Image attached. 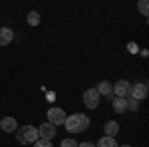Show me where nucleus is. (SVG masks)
Masks as SVG:
<instances>
[{"label":"nucleus","mask_w":149,"mask_h":147,"mask_svg":"<svg viewBox=\"0 0 149 147\" xmlns=\"http://www.w3.org/2000/svg\"><path fill=\"white\" fill-rule=\"evenodd\" d=\"M64 125H66V129L70 133H81V131H86L90 127V117L86 113H74V115L66 117Z\"/></svg>","instance_id":"1"},{"label":"nucleus","mask_w":149,"mask_h":147,"mask_svg":"<svg viewBox=\"0 0 149 147\" xmlns=\"http://www.w3.org/2000/svg\"><path fill=\"white\" fill-rule=\"evenodd\" d=\"M16 139H18V143H36V139H38V127L34 125H24V127H18L16 129Z\"/></svg>","instance_id":"2"},{"label":"nucleus","mask_w":149,"mask_h":147,"mask_svg":"<svg viewBox=\"0 0 149 147\" xmlns=\"http://www.w3.org/2000/svg\"><path fill=\"white\" fill-rule=\"evenodd\" d=\"M100 100H102V95L95 91V88H90V90L84 91V105L88 109H95L100 105Z\"/></svg>","instance_id":"3"},{"label":"nucleus","mask_w":149,"mask_h":147,"mask_svg":"<svg viewBox=\"0 0 149 147\" xmlns=\"http://www.w3.org/2000/svg\"><path fill=\"white\" fill-rule=\"evenodd\" d=\"M129 90H131V84L127 79H117L113 86H111L113 98H129Z\"/></svg>","instance_id":"4"},{"label":"nucleus","mask_w":149,"mask_h":147,"mask_svg":"<svg viewBox=\"0 0 149 147\" xmlns=\"http://www.w3.org/2000/svg\"><path fill=\"white\" fill-rule=\"evenodd\" d=\"M46 115H48V123H52L54 127H56V125H62L66 121V117H68L62 107H52L50 111H46Z\"/></svg>","instance_id":"5"},{"label":"nucleus","mask_w":149,"mask_h":147,"mask_svg":"<svg viewBox=\"0 0 149 147\" xmlns=\"http://www.w3.org/2000/svg\"><path fill=\"white\" fill-rule=\"evenodd\" d=\"M56 133H58V129L52 123H48V121L38 127V137H40V139H48V141H52V139L56 137Z\"/></svg>","instance_id":"6"},{"label":"nucleus","mask_w":149,"mask_h":147,"mask_svg":"<svg viewBox=\"0 0 149 147\" xmlns=\"http://www.w3.org/2000/svg\"><path fill=\"white\" fill-rule=\"evenodd\" d=\"M129 98H133V100H145L147 98V84H133L131 86V90H129Z\"/></svg>","instance_id":"7"},{"label":"nucleus","mask_w":149,"mask_h":147,"mask_svg":"<svg viewBox=\"0 0 149 147\" xmlns=\"http://www.w3.org/2000/svg\"><path fill=\"white\" fill-rule=\"evenodd\" d=\"M117 133H119V125H117V121H113V119L105 121V125H103V135L105 137H115Z\"/></svg>","instance_id":"8"},{"label":"nucleus","mask_w":149,"mask_h":147,"mask_svg":"<svg viewBox=\"0 0 149 147\" xmlns=\"http://www.w3.org/2000/svg\"><path fill=\"white\" fill-rule=\"evenodd\" d=\"M95 91H97L100 95H105V98L113 100V93H111V84H109L107 79H103V82H100V84H97V88H95Z\"/></svg>","instance_id":"9"},{"label":"nucleus","mask_w":149,"mask_h":147,"mask_svg":"<svg viewBox=\"0 0 149 147\" xmlns=\"http://www.w3.org/2000/svg\"><path fill=\"white\" fill-rule=\"evenodd\" d=\"M0 129H4L8 133H14L18 129V123H16L14 117H4V119H0Z\"/></svg>","instance_id":"10"},{"label":"nucleus","mask_w":149,"mask_h":147,"mask_svg":"<svg viewBox=\"0 0 149 147\" xmlns=\"http://www.w3.org/2000/svg\"><path fill=\"white\" fill-rule=\"evenodd\" d=\"M14 40V32H12L10 28H0V46H8Z\"/></svg>","instance_id":"11"},{"label":"nucleus","mask_w":149,"mask_h":147,"mask_svg":"<svg viewBox=\"0 0 149 147\" xmlns=\"http://www.w3.org/2000/svg\"><path fill=\"white\" fill-rule=\"evenodd\" d=\"M111 103H113V111H115V113H123V111H127L125 98H113V100H111Z\"/></svg>","instance_id":"12"},{"label":"nucleus","mask_w":149,"mask_h":147,"mask_svg":"<svg viewBox=\"0 0 149 147\" xmlns=\"http://www.w3.org/2000/svg\"><path fill=\"white\" fill-rule=\"evenodd\" d=\"M95 147H119V145H117V141H115L113 137H105L103 135L102 139L95 143Z\"/></svg>","instance_id":"13"},{"label":"nucleus","mask_w":149,"mask_h":147,"mask_svg":"<svg viewBox=\"0 0 149 147\" xmlns=\"http://www.w3.org/2000/svg\"><path fill=\"white\" fill-rule=\"evenodd\" d=\"M26 20H28L30 26H38V24H40V14H38L36 10H30L28 16H26Z\"/></svg>","instance_id":"14"},{"label":"nucleus","mask_w":149,"mask_h":147,"mask_svg":"<svg viewBox=\"0 0 149 147\" xmlns=\"http://www.w3.org/2000/svg\"><path fill=\"white\" fill-rule=\"evenodd\" d=\"M137 10L141 16H149V2L147 0H139L137 2Z\"/></svg>","instance_id":"15"},{"label":"nucleus","mask_w":149,"mask_h":147,"mask_svg":"<svg viewBox=\"0 0 149 147\" xmlns=\"http://www.w3.org/2000/svg\"><path fill=\"white\" fill-rule=\"evenodd\" d=\"M125 103H127V109L131 111H139V102L133 100V98H125Z\"/></svg>","instance_id":"16"},{"label":"nucleus","mask_w":149,"mask_h":147,"mask_svg":"<svg viewBox=\"0 0 149 147\" xmlns=\"http://www.w3.org/2000/svg\"><path fill=\"white\" fill-rule=\"evenodd\" d=\"M60 147H78V141L76 139H72V137H68V139H64L62 141V145Z\"/></svg>","instance_id":"17"},{"label":"nucleus","mask_w":149,"mask_h":147,"mask_svg":"<svg viewBox=\"0 0 149 147\" xmlns=\"http://www.w3.org/2000/svg\"><path fill=\"white\" fill-rule=\"evenodd\" d=\"M34 147H54V145H52L48 139H40V137H38V139H36V143H34Z\"/></svg>","instance_id":"18"},{"label":"nucleus","mask_w":149,"mask_h":147,"mask_svg":"<svg viewBox=\"0 0 149 147\" xmlns=\"http://www.w3.org/2000/svg\"><path fill=\"white\" fill-rule=\"evenodd\" d=\"M127 50H129L131 54H137V52H139V48H137L135 42H129V44H127Z\"/></svg>","instance_id":"19"},{"label":"nucleus","mask_w":149,"mask_h":147,"mask_svg":"<svg viewBox=\"0 0 149 147\" xmlns=\"http://www.w3.org/2000/svg\"><path fill=\"white\" fill-rule=\"evenodd\" d=\"M78 147H95V143H90V141H84V143H78Z\"/></svg>","instance_id":"20"},{"label":"nucleus","mask_w":149,"mask_h":147,"mask_svg":"<svg viewBox=\"0 0 149 147\" xmlns=\"http://www.w3.org/2000/svg\"><path fill=\"white\" fill-rule=\"evenodd\" d=\"M121 147H131V145H121Z\"/></svg>","instance_id":"21"}]
</instances>
